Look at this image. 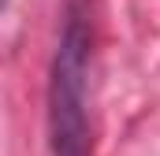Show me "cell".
Listing matches in <instances>:
<instances>
[{
    "instance_id": "6da1fadb",
    "label": "cell",
    "mask_w": 160,
    "mask_h": 156,
    "mask_svg": "<svg viewBox=\"0 0 160 156\" xmlns=\"http://www.w3.org/2000/svg\"><path fill=\"white\" fill-rule=\"evenodd\" d=\"M86 60H89V22L78 0L67 7V22L52 56L48 78V145L52 156H89V119H86Z\"/></svg>"
}]
</instances>
